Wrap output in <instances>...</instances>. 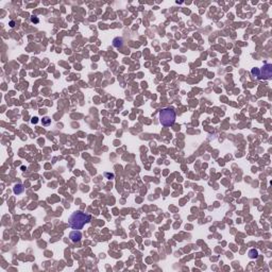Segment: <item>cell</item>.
I'll return each mask as SVG.
<instances>
[{"label": "cell", "instance_id": "1", "mask_svg": "<svg viewBox=\"0 0 272 272\" xmlns=\"http://www.w3.org/2000/svg\"><path fill=\"white\" fill-rule=\"evenodd\" d=\"M90 221V216L82 211H75L69 217V225L73 230H81Z\"/></svg>", "mask_w": 272, "mask_h": 272}, {"label": "cell", "instance_id": "2", "mask_svg": "<svg viewBox=\"0 0 272 272\" xmlns=\"http://www.w3.org/2000/svg\"><path fill=\"white\" fill-rule=\"evenodd\" d=\"M175 121V112L172 108H164L159 112V122L164 127H171Z\"/></svg>", "mask_w": 272, "mask_h": 272}, {"label": "cell", "instance_id": "3", "mask_svg": "<svg viewBox=\"0 0 272 272\" xmlns=\"http://www.w3.org/2000/svg\"><path fill=\"white\" fill-rule=\"evenodd\" d=\"M261 79H270L272 77V65L266 64L261 70V73L258 75Z\"/></svg>", "mask_w": 272, "mask_h": 272}, {"label": "cell", "instance_id": "4", "mask_svg": "<svg viewBox=\"0 0 272 272\" xmlns=\"http://www.w3.org/2000/svg\"><path fill=\"white\" fill-rule=\"evenodd\" d=\"M81 237H82V235H81V233L79 232V231H73V232H71V233L69 234V238L71 239L72 241H75V242H77V241H79L81 239Z\"/></svg>", "mask_w": 272, "mask_h": 272}, {"label": "cell", "instance_id": "5", "mask_svg": "<svg viewBox=\"0 0 272 272\" xmlns=\"http://www.w3.org/2000/svg\"><path fill=\"white\" fill-rule=\"evenodd\" d=\"M23 192V186H22L21 184H17L16 186L14 187V192L17 194H21V192Z\"/></svg>", "mask_w": 272, "mask_h": 272}, {"label": "cell", "instance_id": "6", "mask_svg": "<svg viewBox=\"0 0 272 272\" xmlns=\"http://www.w3.org/2000/svg\"><path fill=\"white\" fill-rule=\"evenodd\" d=\"M249 255H250V257H251V258L256 257V256H257V251H255V250H251V251H250V253H249Z\"/></svg>", "mask_w": 272, "mask_h": 272}, {"label": "cell", "instance_id": "7", "mask_svg": "<svg viewBox=\"0 0 272 272\" xmlns=\"http://www.w3.org/2000/svg\"><path fill=\"white\" fill-rule=\"evenodd\" d=\"M31 21H32V22H35V23H37V22H38V18H36L35 16H32V17H31Z\"/></svg>", "mask_w": 272, "mask_h": 272}]
</instances>
